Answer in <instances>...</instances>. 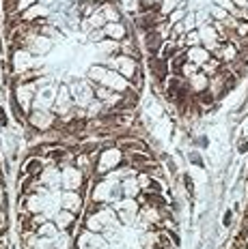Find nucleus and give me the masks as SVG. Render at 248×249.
Wrapping results in <instances>:
<instances>
[{"label":"nucleus","mask_w":248,"mask_h":249,"mask_svg":"<svg viewBox=\"0 0 248 249\" xmlns=\"http://www.w3.org/2000/svg\"><path fill=\"white\" fill-rule=\"evenodd\" d=\"M89 79H91L93 84H99V86H106V88H110L112 93H125V91H130V82H127L123 76H119L117 71H112V69H108V67H104V64H93L91 69H89Z\"/></svg>","instance_id":"1"},{"label":"nucleus","mask_w":248,"mask_h":249,"mask_svg":"<svg viewBox=\"0 0 248 249\" xmlns=\"http://www.w3.org/2000/svg\"><path fill=\"white\" fill-rule=\"evenodd\" d=\"M186 58H188V62H195L196 67H203L212 58V54L203 46H196V47H186Z\"/></svg>","instance_id":"11"},{"label":"nucleus","mask_w":248,"mask_h":249,"mask_svg":"<svg viewBox=\"0 0 248 249\" xmlns=\"http://www.w3.org/2000/svg\"><path fill=\"white\" fill-rule=\"evenodd\" d=\"M237 133H242V138H248V116L242 118L240 123V129H237Z\"/></svg>","instance_id":"24"},{"label":"nucleus","mask_w":248,"mask_h":249,"mask_svg":"<svg viewBox=\"0 0 248 249\" xmlns=\"http://www.w3.org/2000/svg\"><path fill=\"white\" fill-rule=\"evenodd\" d=\"M121 193H123V198H138V193H141V187H138L136 176L123 178V181H121Z\"/></svg>","instance_id":"12"},{"label":"nucleus","mask_w":248,"mask_h":249,"mask_svg":"<svg viewBox=\"0 0 248 249\" xmlns=\"http://www.w3.org/2000/svg\"><path fill=\"white\" fill-rule=\"evenodd\" d=\"M147 71L151 73L153 84H160V86H164L168 76H171V71H168V61H162L160 56L147 58Z\"/></svg>","instance_id":"4"},{"label":"nucleus","mask_w":248,"mask_h":249,"mask_svg":"<svg viewBox=\"0 0 248 249\" xmlns=\"http://www.w3.org/2000/svg\"><path fill=\"white\" fill-rule=\"evenodd\" d=\"M0 183H2V178H0Z\"/></svg>","instance_id":"26"},{"label":"nucleus","mask_w":248,"mask_h":249,"mask_svg":"<svg viewBox=\"0 0 248 249\" xmlns=\"http://www.w3.org/2000/svg\"><path fill=\"white\" fill-rule=\"evenodd\" d=\"M39 183L46 185L50 191H58V189H61V168H58L56 163H48V166L43 168V172L39 174Z\"/></svg>","instance_id":"5"},{"label":"nucleus","mask_w":248,"mask_h":249,"mask_svg":"<svg viewBox=\"0 0 248 249\" xmlns=\"http://www.w3.org/2000/svg\"><path fill=\"white\" fill-rule=\"evenodd\" d=\"M235 34L244 41L248 37V22H242V19H237V26H235Z\"/></svg>","instance_id":"21"},{"label":"nucleus","mask_w":248,"mask_h":249,"mask_svg":"<svg viewBox=\"0 0 248 249\" xmlns=\"http://www.w3.org/2000/svg\"><path fill=\"white\" fill-rule=\"evenodd\" d=\"M149 2H153V4H158V7H160V2H162V0H149Z\"/></svg>","instance_id":"25"},{"label":"nucleus","mask_w":248,"mask_h":249,"mask_svg":"<svg viewBox=\"0 0 248 249\" xmlns=\"http://www.w3.org/2000/svg\"><path fill=\"white\" fill-rule=\"evenodd\" d=\"M87 176L82 170H78L76 166H67L61 170V187L63 191H82Z\"/></svg>","instance_id":"3"},{"label":"nucleus","mask_w":248,"mask_h":249,"mask_svg":"<svg viewBox=\"0 0 248 249\" xmlns=\"http://www.w3.org/2000/svg\"><path fill=\"white\" fill-rule=\"evenodd\" d=\"M188 86H190L192 97H198L201 93L210 91V76H205L203 71H198L196 76H192L190 79H188Z\"/></svg>","instance_id":"10"},{"label":"nucleus","mask_w":248,"mask_h":249,"mask_svg":"<svg viewBox=\"0 0 248 249\" xmlns=\"http://www.w3.org/2000/svg\"><path fill=\"white\" fill-rule=\"evenodd\" d=\"M95 46H97L99 54H110V56H119V54H121V43L112 41V39H104V41L95 43Z\"/></svg>","instance_id":"14"},{"label":"nucleus","mask_w":248,"mask_h":249,"mask_svg":"<svg viewBox=\"0 0 248 249\" xmlns=\"http://www.w3.org/2000/svg\"><path fill=\"white\" fill-rule=\"evenodd\" d=\"M179 7H188V0H162L160 7H158V13L166 19L175 9H179Z\"/></svg>","instance_id":"13"},{"label":"nucleus","mask_w":248,"mask_h":249,"mask_svg":"<svg viewBox=\"0 0 248 249\" xmlns=\"http://www.w3.org/2000/svg\"><path fill=\"white\" fill-rule=\"evenodd\" d=\"M183 43H186V47H196V46H201V34H198V28H196V31L186 32V37H183Z\"/></svg>","instance_id":"15"},{"label":"nucleus","mask_w":248,"mask_h":249,"mask_svg":"<svg viewBox=\"0 0 248 249\" xmlns=\"http://www.w3.org/2000/svg\"><path fill=\"white\" fill-rule=\"evenodd\" d=\"M87 204V198L80 191H61V208L71 213L82 211V206Z\"/></svg>","instance_id":"7"},{"label":"nucleus","mask_w":248,"mask_h":249,"mask_svg":"<svg viewBox=\"0 0 248 249\" xmlns=\"http://www.w3.org/2000/svg\"><path fill=\"white\" fill-rule=\"evenodd\" d=\"M183 185H186V196L188 198H195L196 187H195V181H192L190 174H183Z\"/></svg>","instance_id":"18"},{"label":"nucleus","mask_w":248,"mask_h":249,"mask_svg":"<svg viewBox=\"0 0 248 249\" xmlns=\"http://www.w3.org/2000/svg\"><path fill=\"white\" fill-rule=\"evenodd\" d=\"M188 161H190L192 166H196V168H205L203 157H201V153H198V151H188Z\"/></svg>","instance_id":"20"},{"label":"nucleus","mask_w":248,"mask_h":249,"mask_svg":"<svg viewBox=\"0 0 248 249\" xmlns=\"http://www.w3.org/2000/svg\"><path fill=\"white\" fill-rule=\"evenodd\" d=\"M231 13H227L222 7H218V4H212L210 7V17L214 19V22H222V19H227Z\"/></svg>","instance_id":"16"},{"label":"nucleus","mask_w":248,"mask_h":249,"mask_svg":"<svg viewBox=\"0 0 248 249\" xmlns=\"http://www.w3.org/2000/svg\"><path fill=\"white\" fill-rule=\"evenodd\" d=\"M214 4H218V7H222V9H225V11H227V13H231V16H233V17H235V13H237V11H240V9H237V7H235V4H233V2H231V0H214Z\"/></svg>","instance_id":"19"},{"label":"nucleus","mask_w":248,"mask_h":249,"mask_svg":"<svg viewBox=\"0 0 248 249\" xmlns=\"http://www.w3.org/2000/svg\"><path fill=\"white\" fill-rule=\"evenodd\" d=\"M127 24L123 22H108L106 26H104V32H106V39H112V41H119L121 43L123 39H127L130 34H127Z\"/></svg>","instance_id":"9"},{"label":"nucleus","mask_w":248,"mask_h":249,"mask_svg":"<svg viewBox=\"0 0 248 249\" xmlns=\"http://www.w3.org/2000/svg\"><path fill=\"white\" fill-rule=\"evenodd\" d=\"M52 221L56 223V228L61 232H71V228L78 223V213H71V211L61 208V211H58L56 215L52 217Z\"/></svg>","instance_id":"8"},{"label":"nucleus","mask_w":248,"mask_h":249,"mask_svg":"<svg viewBox=\"0 0 248 249\" xmlns=\"http://www.w3.org/2000/svg\"><path fill=\"white\" fill-rule=\"evenodd\" d=\"M198 34H201V46L210 54L216 52L218 46H220V37H218L214 24H203V26H198Z\"/></svg>","instance_id":"6"},{"label":"nucleus","mask_w":248,"mask_h":249,"mask_svg":"<svg viewBox=\"0 0 248 249\" xmlns=\"http://www.w3.org/2000/svg\"><path fill=\"white\" fill-rule=\"evenodd\" d=\"M231 223H233V211L227 208L225 215H222V228H231Z\"/></svg>","instance_id":"22"},{"label":"nucleus","mask_w":248,"mask_h":249,"mask_svg":"<svg viewBox=\"0 0 248 249\" xmlns=\"http://www.w3.org/2000/svg\"><path fill=\"white\" fill-rule=\"evenodd\" d=\"M237 153H240V155L248 153V138H240V140H237Z\"/></svg>","instance_id":"23"},{"label":"nucleus","mask_w":248,"mask_h":249,"mask_svg":"<svg viewBox=\"0 0 248 249\" xmlns=\"http://www.w3.org/2000/svg\"><path fill=\"white\" fill-rule=\"evenodd\" d=\"M190 11V7H179V9H175V11L171 13V16L166 17V22L168 24H177V22H183V17H186V13Z\"/></svg>","instance_id":"17"},{"label":"nucleus","mask_w":248,"mask_h":249,"mask_svg":"<svg viewBox=\"0 0 248 249\" xmlns=\"http://www.w3.org/2000/svg\"><path fill=\"white\" fill-rule=\"evenodd\" d=\"M125 161V153L117 146V144H108V146H102L99 155L95 159V168H93V176L95 178H104L108 172L117 170V168L123 166Z\"/></svg>","instance_id":"2"}]
</instances>
